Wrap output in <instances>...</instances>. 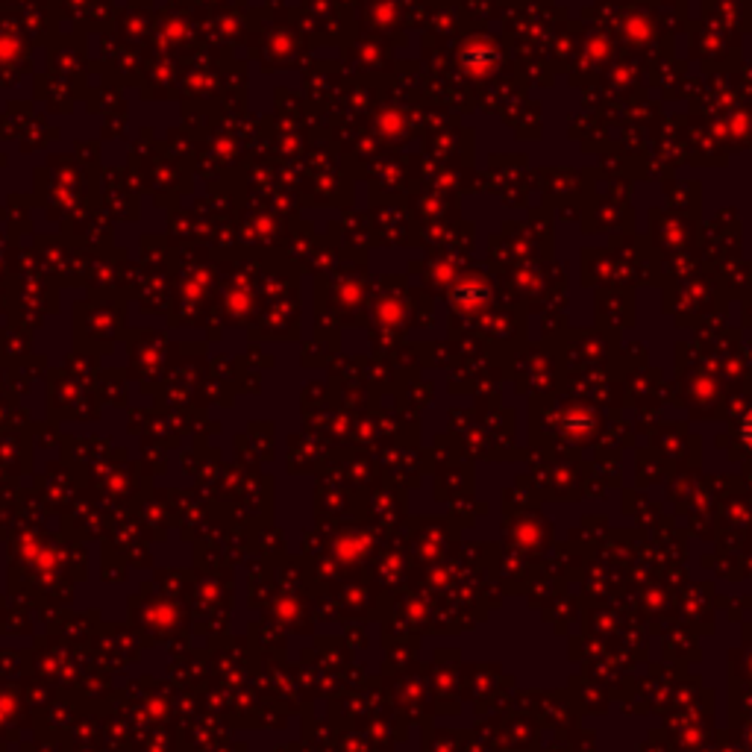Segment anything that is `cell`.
I'll return each mask as SVG.
<instances>
[{
    "label": "cell",
    "instance_id": "obj_1",
    "mask_svg": "<svg viewBox=\"0 0 752 752\" xmlns=\"http://www.w3.org/2000/svg\"><path fill=\"white\" fill-rule=\"evenodd\" d=\"M741 432H744V441L752 447V412L744 418V423H741Z\"/></svg>",
    "mask_w": 752,
    "mask_h": 752
}]
</instances>
